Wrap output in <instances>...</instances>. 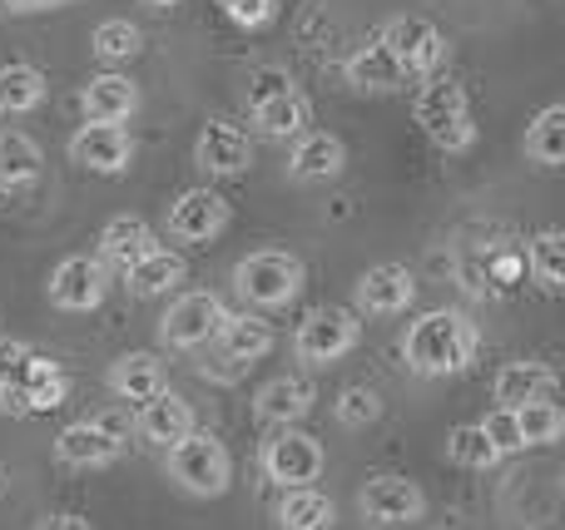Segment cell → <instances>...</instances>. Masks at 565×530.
Masks as SVG:
<instances>
[{
	"label": "cell",
	"instance_id": "6da1fadb",
	"mask_svg": "<svg viewBox=\"0 0 565 530\" xmlns=\"http://www.w3.org/2000/svg\"><path fill=\"white\" fill-rule=\"evenodd\" d=\"M402 357H407V367L422 377L467 372L471 357H477V327H471L461 313H451V307H437V313L417 317V323L407 327Z\"/></svg>",
	"mask_w": 565,
	"mask_h": 530
},
{
	"label": "cell",
	"instance_id": "7a4b0ae2",
	"mask_svg": "<svg viewBox=\"0 0 565 530\" xmlns=\"http://www.w3.org/2000/svg\"><path fill=\"white\" fill-rule=\"evenodd\" d=\"M60 402H65V372L50 357L30 353L25 343L0 347V407L10 417L55 412Z\"/></svg>",
	"mask_w": 565,
	"mask_h": 530
},
{
	"label": "cell",
	"instance_id": "3957f363",
	"mask_svg": "<svg viewBox=\"0 0 565 530\" xmlns=\"http://www.w3.org/2000/svg\"><path fill=\"white\" fill-rule=\"evenodd\" d=\"M417 125L441 154H467L477 144V125H471V105L461 79L427 75V85L417 89Z\"/></svg>",
	"mask_w": 565,
	"mask_h": 530
},
{
	"label": "cell",
	"instance_id": "277c9868",
	"mask_svg": "<svg viewBox=\"0 0 565 530\" xmlns=\"http://www.w3.org/2000/svg\"><path fill=\"white\" fill-rule=\"evenodd\" d=\"M169 476L184 486L189 496H224L228 482H234V456L218 436L209 432H189L184 442L169 446Z\"/></svg>",
	"mask_w": 565,
	"mask_h": 530
},
{
	"label": "cell",
	"instance_id": "5b68a950",
	"mask_svg": "<svg viewBox=\"0 0 565 530\" xmlns=\"http://www.w3.org/2000/svg\"><path fill=\"white\" fill-rule=\"evenodd\" d=\"M248 115L268 139H298L308 125V99L298 95L288 69H258L248 85Z\"/></svg>",
	"mask_w": 565,
	"mask_h": 530
},
{
	"label": "cell",
	"instance_id": "8992f818",
	"mask_svg": "<svg viewBox=\"0 0 565 530\" xmlns=\"http://www.w3.org/2000/svg\"><path fill=\"white\" fill-rule=\"evenodd\" d=\"M302 258L282 253V248H264V253H248L234 268V288L258 307H288L302 293Z\"/></svg>",
	"mask_w": 565,
	"mask_h": 530
},
{
	"label": "cell",
	"instance_id": "52a82bcc",
	"mask_svg": "<svg viewBox=\"0 0 565 530\" xmlns=\"http://www.w3.org/2000/svg\"><path fill=\"white\" fill-rule=\"evenodd\" d=\"M362 337V323L352 307H318L298 323V337H292V353L308 367H328L338 357H348Z\"/></svg>",
	"mask_w": 565,
	"mask_h": 530
},
{
	"label": "cell",
	"instance_id": "ba28073f",
	"mask_svg": "<svg viewBox=\"0 0 565 530\" xmlns=\"http://www.w3.org/2000/svg\"><path fill=\"white\" fill-rule=\"evenodd\" d=\"M264 476L278 482L282 491H298V486H312L322 476V442L298 426H282L278 436L264 442Z\"/></svg>",
	"mask_w": 565,
	"mask_h": 530
},
{
	"label": "cell",
	"instance_id": "9c48e42d",
	"mask_svg": "<svg viewBox=\"0 0 565 530\" xmlns=\"http://www.w3.org/2000/svg\"><path fill=\"white\" fill-rule=\"evenodd\" d=\"M377 45L387 50L392 60H397L402 75H437L441 55H447V40H441V30L431 25V20H422V15L387 20Z\"/></svg>",
	"mask_w": 565,
	"mask_h": 530
},
{
	"label": "cell",
	"instance_id": "30bf717a",
	"mask_svg": "<svg viewBox=\"0 0 565 530\" xmlns=\"http://www.w3.org/2000/svg\"><path fill=\"white\" fill-rule=\"evenodd\" d=\"M228 307L218 293H184L169 303L164 323H159V333H164L169 347H204L218 337V327H224Z\"/></svg>",
	"mask_w": 565,
	"mask_h": 530
},
{
	"label": "cell",
	"instance_id": "8fae6325",
	"mask_svg": "<svg viewBox=\"0 0 565 530\" xmlns=\"http://www.w3.org/2000/svg\"><path fill=\"white\" fill-rule=\"evenodd\" d=\"M105 288H109L105 263L89 253H75L50 273V303L65 307V313H89V307L105 303Z\"/></svg>",
	"mask_w": 565,
	"mask_h": 530
},
{
	"label": "cell",
	"instance_id": "7c38bea8",
	"mask_svg": "<svg viewBox=\"0 0 565 530\" xmlns=\"http://www.w3.org/2000/svg\"><path fill=\"white\" fill-rule=\"evenodd\" d=\"M422 511H427V496L407 476H372L362 486V516L372 526H412L422 521Z\"/></svg>",
	"mask_w": 565,
	"mask_h": 530
},
{
	"label": "cell",
	"instance_id": "4fadbf2b",
	"mask_svg": "<svg viewBox=\"0 0 565 530\" xmlns=\"http://www.w3.org/2000/svg\"><path fill=\"white\" fill-rule=\"evenodd\" d=\"M70 159L89 174H125L135 159V139L125 125H85L70 134Z\"/></svg>",
	"mask_w": 565,
	"mask_h": 530
},
{
	"label": "cell",
	"instance_id": "5bb4252c",
	"mask_svg": "<svg viewBox=\"0 0 565 530\" xmlns=\"http://www.w3.org/2000/svg\"><path fill=\"white\" fill-rule=\"evenodd\" d=\"M119 452H125V436L109 422H70L55 436V456L65 466H75V472H95V466L119 462Z\"/></svg>",
	"mask_w": 565,
	"mask_h": 530
},
{
	"label": "cell",
	"instance_id": "9a60e30c",
	"mask_svg": "<svg viewBox=\"0 0 565 530\" xmlns=\"http://www.w3.org/2000/svg\"><path fill=\"white\" fill-rule=\"evenodd\" d=\"M228 228V198H218L214 188H184L169 208V234L184 244H209Z\"/></svg>",
	"mask_w": 565,
	"mask_h": 530
},
{
	"label": "cell",
	"instance_id": "2e32d148",
	"mask_svg": "<svg viewBox=\"0 0 565 530\" xmlns=\"http://www.w3.org/2000/svg\"><path fill=\"white\" fill-rule=\"evenodd\" d=\"M194 164L204 169V174L234 179V174H244V169L254 164V144H248L244 129L214 119V125H204V134H199V144H194Z\"/></svg>",
	"mask_w": 565,
	"mask_h": 530
},
{
	"label": "cell",
	"instance_id": "e0dca14e",
	"mask_svg": "<svg viewBox=\"0 0 565 530\" xmlns=\"http://www.w3.org/2000/svg\"><path fill=\"white\" fill-rule=\"evenodd\" d=\"M135 432H139V442H149V446H159V452H169L174 442H184V436L194 432V407H189L184 397H174V392L164 387L159 397H149V402L139 407Z\"/></svg>",
	"mask_w": 565,
	"mask_h": 530
},
{
	"label": "cell",
	"instance_id": "ac0fdd59",
	"mask_svg": "<svg viewBox=\"0 0 565 530\" xmlns=\"http://www.w3.org/2000/svg\"><path fill=\"white\" fill-rule=\"evenodd\" d=\"M412 298H417V278H412L407 263H377V268H367L358 283V307L362 313H377V317L407 313Z\"/></svg>",
	"mask_w": 565,
	"mask_h": 530
},
{
	"label": "cell",
	"instance_id": "d6986e66",
	"mask_svg": "<svg viewBox=\"0 0 565 530\" xmlns=\"http://www.w3.org/2000/svg\"><path fill=\"white\" fill-rule=\"evenodd\" d=\"M214 347H218L224 363L254 367V363H264V357L274 353V327H268L264 317H254V313H228L224 327H218V337H214Z\"/></svg>",
	"mask_w": 565,
	"mask_h": 530
},
{
	"label": "cell",
	"instance_id": "ffe728a7",
	"mask_svg": "<svg viewBox=\"0 0 565 530\" xmlns=\"http://www.w3.org/2000/svg\"><path fill=\"white\" fill-rule=\"evenodd\" d=\"M154 248H159L154 228H149L139 214H125V218H109L105 234H99V263L129 273V268H135L145 253H154Z\"/></svg>",
	"mask_w": 565,
	"mask_h": 530
},
{
	"label": "cell",
	"instance_id": "44dd1931",
	"mask_svg": "<svg viewBox=\"0 0 565 530\" xmlns=\"http://www.w3.org/2000/svg\"><path fill=\"white\" fill-rule=\"evenodd\" d=\"M79 109H85V125H125L139 109V89L125 75H95L79 89Z\"/></svg>",
	"mask_w": 565,
	"mask_h": 530
},
{
	"label": "cell",
	"instance_id": "7402d4cb",
	"mask_svg": "<svg viewBox=\"0 0 565 530\" xmlns=\"http://www.w3.org/2000/svg\"><path fill=\"white\" fill-rule=\"evenodd\" d=\"M342 164H348V149H342L338 134H322V129H302L298 144H292V179H302V184H322V179H338Z\"/></svg>",
	"mask_w": 565,
	"mask_h": 530
},
{
	"label": "cell",
	"instance_id": "603a6c76",
	"mask_svg": "<svg viewBox=\"0 0 565 530\" xmlns=\"http://www.w3.org/2000/svg\"><path fill=\"white\" fill-rule=\"evenodd\" d=\"M254 412H258V422H268V426H292L312 412V387L302 382V377H274V382L258 387Z\"/></svg>",
	"mask_w": 565,
	"mask_h": 530
},
{
	"label": "cell",
	"instance_id": "cb8c5ba5",
	"mask_svg": "<svg viewBox=\"0 0 565 530\" xmlns=\"http://www.w3.org/2000/svg\"><path fill=\"white\" fill-rule=\"evenodd\" d=\"M164 363L154 353H125L115 367H109V392L125 397V402H139L145 407L149 397L164 392Z\"/></svg>",
	"mask_w": 565,
	"mask_h": 530
},
{
	"label": "cell",
	"instance_id": "d4e9b609",
	"mask_svg": "<svg viewBox=\"0 0 565 530\" xmlns=\"http://www.w3.org/2000/svg\"><path fill=\"white\" fill-rule=\"evenodd\" d=\"M551 392H556V372L546 363H507L497 372V402L507 412L526 402H551Z\"/></svg>",
	"mask_w": 565,
	"mask_h": 530
},
{
	"label": "cell",
	"instance_id": "484cf974",
	"mask_svg": "<svg viewBox=\"0 0 565 530\" xmlns=\"http://www.w3.org/2000/svg\"><path fill=\"white\" fill-rule=\"evenodd\" d=\"M342 75H348L352 89H372V95H387V89H397L402 79H407V75H402V65L382 45L352 50V55L342 60Z\"/></svg>",
	"mask_w": 565,
	"mask_h": 530
},
{
	"label": "cell",
	"instance_id": "4316f807",
	"mask_svg": "<svg viewBox=\"0 0 565 530\" xmlns=\"http://www.w3.org/2000/svg\"><path fill=\"white\" fill-rule=\"evenodd\" d=\"M45 69L30 65V60H10L0 65V115H30L45 99Z\"/></svg>",
	"mask_w": 565,
	"mask_h": 530
},
{
	"label": "cell",
	"instance_id": "83f0119b",
	"mask_svg": "<svg viewBox=\"0 0 565 530\" xmlns=\"http://www.w3.org/2000/svg\"><path fill=\"white\" fill-rule=\"evenodd\" d=\"M40 169H45V154H40L35 139L20 134V129H0V188L35 184Z\"/></svg>",
	"mask_w": 565,
	"mask_h": 530
},
{
	"label": "cell",
	"instance_id": "f1b7e54d",
	"mask_svg": "<svg viewBox=\"0 0 565 530\" xmlns=\"http://www.w3.org/2000/svg\"><path fill=\"white\" fill-rule=\"evenodd\" d=\"M184 258L169 253V248H154V253H145L135 268H129V293L135 298H159V293H174L179 283H184Z\"/></svg>",
	"mask_w": 565,
	"mask_h": 530
},
{
	"label": "cell",
	"instance_id": "f546056e",
	"mask_svg": "<svg viewBox=\"0 0 565 530\" xmlns=\"http://www.w3.org/2000/svg\"><path fill=\"white\" fill-rule=\"evenodd\" d=\"M526 268H531V283L541 293H561L565 288V238L561 228H541L526 248Z\"/></svg>",
	"mask_w": 565,
	"mask_h": 530
},
{
	"label": "cell",
	"instance_id": "4dcf8cb0",
	"mask_svg": "<svg viewBox=\"0 0 565 530\" xmlns=\"http://www.w3.org/2000/svg\"><path fill=\"white\" fill-rule=\"evenodd\" d=\"M526 159L541 169L565 164V105H546L536 115V125L526 129Z\"/></svg>",
	"mask_w": 565,
	"mask_h": 530
},
{
	"label": "cell",
	"instance_id": "1f68e13d",
	"mask_svg": "<svg viewBox=\"0 0 565 530\" xmlns=\"http://www.w3.org/2000/svg\"><path fill=\"white\" fill-rule=\"evenodd\" d=\"M282 530H328L332 526V501L312 486H298V491L282 496V511H278Z\"/></svg>",
	"mask_w": 565,
	"mask_h": 530
},
{
	"label": "cell",
	"instance_id": "d6a6232c",
	"mask_svg": "<svg viewBox=\"0 0 565 530\" xmlns=\"http://www.w3.org/2000/svg\"><path fill=\"white\" fill-rule=\"evenodd\" d=\"M447 456H451V466H461V472H491V466L501 462L497 446H491L487 432H481V422L457 426V432L447 436Z\"/></svg>",
	"mask_w": 565,
	"mask_h": 530
},
{
	"label": "cell",
	"instance_id": "836d02e7",
	"mask_svg": "<svg viewBox=\"0 0 565 530\" xmlns=\"http://www.w3.org/2000/svg\"><path fill=\"white\" fill-rule=\"evenodd\" d=\"M89 45H95V55L105 60V65H129V60L145 50V35H139V25H129V20H99Z\"/></svg>",
	"mask_w": 565,
	"mask_h": 530
},
{
	"label": "cell",
	"instance_id": "e575fe53",
	"mask_svg": "<svg viewBox=\"0 0 565 530\" xmlns=\"http://www.w3.org/2000/svg\"><path fill=\"white\" fill-rule=\"evenodd\" d=\"M516 432H521V446H551L561 442L565 417L556 402H526L516 407Z\"/></svg>",
	"mask_w": 565,
	"mask_h": 530
},
{
	"label": "cell",
	"instance_id": "d590c367",
	"mask_svg": "<svg viewBox=\"0 0 565 530\" xmlns=\"http://www.w3.org/2000/svg\"><path fill=\"white\" fill-rule=\"evenodd\" d=\"M332 412H338V422L348 426V432H362V426H372L382 417V397L372 392V387H348Z\"/></svg>",
	"mask_w": 565,
	"mask_h": 530
},
{
	"label": "cell",
	"instance_id": "8d00e7d4",
	"mask_svg": "<svg viewBox=\"0 0 565 530\" xmlns=\"http://www.w3.org/2000/svg\"><path fill=\"white\" fill-rule=\"evenodd\" d=\"M481 432H487V442L497 446V456L526 452V446H521V432H516V412H507V407H497V412L481 422Z\"/></svg>",
	"mask_w": 565,
	"mask_h": 530
},
{
	"label": "cell",
	"instance_id": "74e56055",
	"mask_svg": "<svg viewBox=\"0 0 565 530\" xmlns=\"http://www.w3.org/2000/svg\"><path fill=\"white\" fill-rule=\"evenodd\" d=\"M224 10H228V20L244 30H258L274 20V0H224Z\"/></svg>",
	"mask_w": 565,
	"mask_h": 530
},
{
	"label": "cell",
	"instance_id": "f35d334b",
	"mask_svg": "<svg viewBox=\"0 0 565 530\" xmlns=\"http://www.w3.org/2000/svg\"><path fill=\"white\" fill-rule=\"evenodd\" d=\"M40 530H95V526L79 521V516H50V521L40 526Z\"/></svg>",
	"mask_w": 565,
	"mask_h": 530
},
{
	"label": "cell",
	"instance_id": "ab89813d",
	"mask_svg": "<svg viewBox=\"0 0 565 530\" xmlns=\"http://www.w3.org/2000/svg\"><path fill=\"white\" fill-rule=\"evenodd\" d=\"M60 0H0V10H50Z\"/></svg>",
	"mask_w": 565,
	"mask_h": 530
},
{
	"label": "cell",
	"instance_id": "60d3db41",
	"mask_svg": "<svg viewBox=\"0 0 565 530\" xmlns=\"http://www.w3.org/2000/svg\"><path fill=\"white\" fill-rule=\"evenodd\" d=\"M139 6H149V10H169V6H184V0H139Z\"/></svg>",
	"mask_w": 565,
	"mask_h": 530
}]
</instances>
